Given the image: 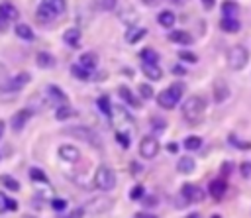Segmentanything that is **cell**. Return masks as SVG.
I'll return each instance as SVG.
<instances>
[{"mask_svg":"<svg viewBox=\"0 0 251 218\" xmlns=\"http://www.w3.org/2000/svg\"><path fill=\"white\" fill-rule=\"evenodd\" d=\"M145 33H147L145 27H135V26H131V27L126 31V41H127V43H137L139 39L145 37Z\"/></svg>","mask_w":251,"mask_h":218,"instance_id":"cell-20","label":"cell"},{"mask_svg":"<svg viewBox=\"0 0 251 218\" xmlns=\"http://www.w3.org/2000/svg\"><path fill=\"white\" fill-rule=\"evenodd\" d=\"M186 218H202V216H200V214H198V212H192V214H188V216H186Z\"/></svg>","mask_w":251,"mask_h":218,"instance_id":"cell-55","label":"cell"},{"mask_svg":"<svg viewBox=\"0 0 251 218\" xmlns=\"http://www.w3.org/2000/svg\"><path fill=\"white\" fill-rule=\"evenodd\" d=\"M35 18H37V22H41V24H49V22H53L55 18H57V14L49 8V6H45L43 2L37 6V10H35Z\"/></svg>","mask_w":251,"mask_h":218,"instance_id":"cell-13","label":"cell"},{"mask_svg":"<svg viewBox=\"0 0 251 218\" xmlns=\"http://www.w3.org/2000/svg\"><path fill=\"white\" fill-rule=\"evenodd\" d=\"M20 16V12H18V8L12 4V2H0V18H4V20H8V22H12V20H16Z\"/></svg>","mask_w":251,"mask_h":218,"instance_id":"cell-14","label":"cell"},{"mask_svg":"<svg viewBox=\"0 0 251 218\" xmlns=\"http://www.w3.org/2000/svg\"><path fill=\"white\" fill-rule=\"evenodd\" d=\"M78 63H80L84 69L94 71V69H96V63H98V55L92 53V51H86V53H82V55L78 57Z\"/></svg>","mask_w":251,"mask_h":218,"instance_id":"cell-19","label":"cell"},{"mask_svg":"<svg viewBox=\"0 0 251 218\" xmlns=\"http://www.w3.org/2000/svg\"><path fill=\"white\" fill-rule=\"evenodd\" d=\"M182 196L188 202H200V200H204V189H200L194 183H186V185H182Z\"/></svg>","mask_w":251,"mask_h":218,"instance_id":"cell-9","label":"cell"},{"mask_svg":"<svg viewBox=\"0 0 251 218\" xmlns=\"http://www.w3.org/2000/svg\"><path fill=\"white\" fill-rule=\"evenodd\" d=\"M182 90H184V86H182L180 82L171 84L169 88H165V90H161V92L157 94V104H159L161 108H175V106L178 104L180 96H182Z\"/></svg>","mask_w":251,"mask_h":218,"instance_id":"cell-2","label":"cell"},{"mask_svg":"<svg viewBox=\"0 0 251 218\" xmlns=\"http://www.w3.org/2000/svg\"><path fill=\"white\" fill-rule=\"evenodd\" d=\"M214 4H216V0H202V6H204L206 10H212Z\"/></svg>","mask_w":251,"mask_h":218,"instance_id":"cell-48","label":"cell"},{"mask_svg":"<svg viewBox=\"0 0 251 218\" xmlns=\"http://www.w3.org/2000/svg\"><path fill=\"white\" fill-rule=\"evenodd\" d=\"M204 112H206V100L198 94L188 96V100L182 104V116L190 124H200L204 118Z\"/></svg>","mask_w":251,"mask_h":218,"instance_id":"cell-1","label":"cell"},{"mask_svg":"<svg viewBox=\"0 0 251 218\" xmlns=\"http://www.w3.org/2000/svg\"><path fill=\"white\" fill-rule=\"evenodd\" d=\"M226 61L229 65V69L233 71H241L247 63H249V51L243 45H231L226 53Z\"/></svg>","mask_w":251,"mask_h":218,"instance_id":"cell-3","label":"cell"},{"mask_svg":"<svg viewBox=\"0 0 251 218\" xmlns=\"http://www.w3.org/2000/svg\"><path fill=\"white\" fill-rule=\"evenodd\" d=\"M63 41H65L67 45H71V47H76L78 41H80V31H78L76 27H69V29L63 33Z\"/></svg>","mask_w":251,"mask_h":218,"instance_id":"cell-24","label":"cell"},{"mask_svg":"<svg viewBox=\"0 0 251 218\" xmlns=\"http://www.w3.org/2000/svg\"><path fill=\"white\" fill-rule=\"evenodd\" d=\"M116 139H118V143H120L122 147H126V149L129 147V136H127V134L118 132V134H116Z\"/></svg>","mask_w":251,"mask_h":218,"instance_id":"cell-43","label":"cell"},{"mask_svg":"<svg viewBox=\"0 0 251 218\" xmlns=\"http://www.w3.org/2000/svg\"><path fill=\"white\" fill-rule=\"evenodd\" d=\"M59 157L67 163H76L80 159V151H78V147H75L71 143H65V145L59 147Z\"/></svg>","mask_w":251,"mask_h":218,"instance_id":"cell-10","label":"cell"},{"mask_svg":"<svg viewBox=\"0 0 251 218\" xmlns=\"http://www.w3.org/2000/svg\"><path fill=\"white\" fill-rule=\"evenodd\" d=\"M143 194H145V189H143L141 185H135V187L131 189V192H129V198H131V200H139V198H143Z\"/></svg>","mask_w":251,"mask_h":218,"instance_id":"cell-41","label":"cell"},{"mask_svg":"<svg viewBox=\"0 0 251 218\" xmlns=\"http://www.w3.org/2000/svg\"><path fill=\"white\" fill-rule=\"evenodd\" d=\"M220 27L226 31V33H235L239 29V22L235 18H229V16H224L220 20Z\"/></svg>","mask_w":251,"mask_h":218,"instance_id":"cell-23","label":"cell"},{"mask_svg":"<svg viewBox=\"0 0 251 218\" xmlns=\"http://www.w3.org/2000/svg\"><path fill=\"white\" fill-rule=\"evenodd\" d=\"M178 57H180L182 61H186V63H196V61H198V57H196L192 51H186V49L178 51Z\"/></svg>","mask_w":251,"mask_h":218,"instance_id":"cell-40","label":"cell"},{"mask_svg":"<svg viewBox=\"0 0 251 218\" xmlns=\"http://www.w3.org/2000/svg\"><path fill=\"white\" fill-rule=\"evenodd\" d=\"M171 2H175V4H182L184 0H171Z\"/></svg>","mask_w":251,"mask_h":218,"instance_id":"cell-56","label":"cell"},{"mask_svg":"<svg viewBox=\"0 0 251 218\" xmlns=\"http://www.w3.org/2000/svg\"><path fill=\"white\" fill-rule=\"evenodd\" d=\"M29 73H18L16 77H8L2 84H0V92H18L22 90L27 82H29Z\"/></svg>","mask_w":251,"mask_h":218,"instance_id":"cell-6","label":"cell"},{"mask_svg":"<svg viewBox=\"0 0 251 218\" xmlns=\"http://www.w3.org/2000/svg\"><path fill=\"white\" fill-rule=\"evenodd\" d=\"M241 175H243V177H249V175H251V163H249V161H245V163L241 165Z\"/></svg>","mask_w":251,"mask_h":218,"instance_id":"cell-45","label":"cell"},{"mask_svg":"<svg viewBox=\"0 0 251 218\" xmlns=\"http://www.w3.org/2000/svg\"><path fill=\"white\" fill-rule=\"evenodd\" d=\"M222 171H224V177H227V175H229V171H231V165H229V163H224Z\"/></svg>","mask_w":251,"mask_h":218,"instance_id":"cell-49","label":"cell"},{"mask_svg":"<svg viewBox=\"0 0 251 218\" xmlns=\"http://www.w3.org/2000/svg\"><path fill=\"white\" fill-rule=\"evenodd\" d=\"M202 145V139L198 137V136H188L186 139H184V147L188 149V151H194V149H198Z\"/></svg>","mask_w":251,"mask_h":218,"instance_id":"cell-37","label":"cell"},{"mask_svg":"<svg viewBox=\"0 0 251 218\" xmlns=\"http://www.w3.org/2000/svg\"><path fill=\"white\" fill-rule=\"evenodd\" d=\"M71 73H73V77L78 79V81H88V79H90V71L84 69L80 63H75V65L71 67Z\"/></svg>","mask_w":251,"mask_h":218,"instance_id":"cell-27","label":"cell"},{"mask_svg":"<svg viewBox=\"0 0 251 218\" xmlns=\"http://www.w3.org/2000/svg\"><path fill=\"white\" fill-rule=\"evenodd\" d=\"M141 61L157 63V61H159V57H157V53H155L153 49H143V51H141Z\"/></svg>","mask_w":251,"mask_h":218,"instance_id":"cell-39","label":"cell"},{"mask_svg":"<svg viewBox=\"0 0 251 218\" xmlns=\"http://www.w3.org/2000/svg\"><path fill=\"white\" fill-rule=\"evenodd\" d=\"M14 31H16V35H18L20 39H24V41H33V37H35V33L31 31V27H29L27 24H16Z\"/></svg>","mask_w":251,"mask_h":218,"instance_id":"cell-21","label":"cell"},{"mask_svg":"<svg viewBox=\"0 0 251 218\" xmlns=\"http://www.w3.org/2000/svg\"><path fill=\"white\" fill-rule=\"evenodd\" d=\"M29 179L31 181H35V183H43V185H47L49 183V179H47V175H45V171L43 169H39V167H29Z\"/></svg>","mask_w":251,"mask_h":218,"instance_id":"cell-29","label":"cell"},{"mask_svg":"<svg viewBox=\"0 0 251 218\" xmlns=\"http://www.w3.org/2000/svg\"><path fill=\"white\" fill-rule=\"evenodd\" d=\"M237 4L235 2H231V0H226L224 4H222V12H224V16H229V18H235V14H237Z\"/></svg>","mask_w":251,"mask_h":218,"instance_id":"cell-34","label":"cell"},{"mask_svg":"<svg viewBox=\"0 0 251 218\" xmlns=\"http://www.w3.org/2000/svg\"><path fill=\"white\" fill-rule=\"evenodd\" d=\"M0 185L4 187V189H8V191H20V181L18 179H14L12 175H0Z\"/></svg>","mask_w":251,"mask_h":218,"instance_id":"cell-26","label":"cell"},{"mask_svg":"<svg viewBox=\"0 0 251 218\" xmlns=\"http://www.w3.org/2000/svg\"><path fill=\"white\" fill-rule=\"evenodd\" d=\"M65 134H67V136H73V137H76V139H80V141H86V143H90V145L100 147V137H98V134H96L94 130H90L88 126H71V128L65 130Z\"/></svg>","mask_w":251,"mask_h":218,"instance_id":"cell-5","label":"cell"},{"mask_svg":"<svg viewBox=\"0 0 251 218\" xmlns=\"http://www.w3.org/2000/svg\"><path fill=\"white\" fill-rule=\"evenodd\" d=\"M33 116V110H29V108H22V110H18L14 116H12V120H10V128L14 130V132H22L24 130V126L27 124V120Z\"/></svg>","mask_w":251,"mask_h":218,"instance_id":"cell-8","label":"cell"},{"mask_svg":"<svg viewBox=\"0 0 251 218\" xmlns=\"http://www.w3.org/2000/svg\"><path fill=\"white\" fill-rule=\"evenodd\" d=\"M16 212L18 210V200L16 198H10L4 191H0V212Z\"/></svg>","mask_w":251,"mask_h":218,"instance_id":"cell-17","label":"cell"},{"mask_svg":"<svg viewBox=\"0 0 251 218\" xmlns=\"http://www.w3.org/2000/svg\"><path fill=\"white\" fill-rule=\"evenodd\" d=\"M45 6H49L57 16L65 12V0H41Z\"/></svg>","mask_w":251,"mask_h":218,"instance_id":"cell-33","label":"cell"},{"mask_svg":"<svg viewBox=\"0 0 251 218\" xmlns=\"http://www.w3.org/2000/svg\"><path fill=\"white\" fill-rule=\"evenodd\" d=\"M155 196H149V198H145V206H155Z\"/></svg>","mask_w":251,"mask_h":218,"instance_id":"cell-51","label":"cell"},{"mask_svg":"<svg viewBox=\"0 0 251 218\" xmlns=\"http://www.w3.org/2000/svg\"><path fill=\"white\" fill-rule=\"evenodd\" d=\"M229 139H231V145H237L239 149H249V147H251V143H243L241 139H237V137H233V136H229Z\"/></svg>","mask_w":251,"mask_h":218,"instance_id":"cell-44","label":"cell"},{"mask_svg":"<svg viewBox=\"0 0 251 218\" xmlns=\"http://www.w3.org/2000/svg\"><path fill=\"white\" fill-rule=\"evenodd\" d=\"M94 187L100 191H110L116 187V173L108 165H100L94 173Z\"/></svg>","mask_w":251,"mask_h":218,"instance_id":"cell-4","label":"cell"},{"mask_svg":"<svg viewBox=\"0 0 251 218\" xmlns=\"http://www.w3.org/2000/svg\"><path fill=\"white\" fill-rule=\"evenodd\" d=\"M8 24H10L8 20H4V18H0V31H4V29L8 27Z\"/></svg>","mask_w":251,"mask_h":218,"instance_id":"cell-52","label":"cell"},{"mask_svg":"<svg viewBox=\"0 0 251 218\" xmlns=\"http://www.w3.org/2000/svg\"><path fill=\"white\" fill-rule=\"evenodd\" d=\"M82 214H84V210H82V208H76V210H73V212H71L67 218H80Z\"/></svg>","mask_w":251,"mask_h":218,"instance_id":"cell-47","label":"cell"},{"mask_svg":"<svg viewBox=\"0 0 251 218\" xmlns=\"http://www.w3.org/2000/svg\"><path fill=\"white\" fill-rule=\"evenodd\" d=\"M73 114H75L73 108L67 106V104H61V106L55 110V118H57V120H67V118H71Z\"/></svg>","mask_w":251,"mask_h":218,"instance_id":"cell-35","label":"cell"},{"mask_svg":"<svg viewBox=\"0 0 251 218\" xmlns=\"http://www.w3.org/2000/svg\"><path fill=\"white\" fill-rule=\"evenodd\" d=\"M0 137H2V126H0Z\"/></svg>","mask_w":251,"mask_h":218,"instance_id":"cell-58","label":"cell"},{"mask_svg":"<svg viewBox=\"0 0 251 218\" xmlns=\"http://www.w3.org/2000/svg\"><path fill=\"white\" fill-rule=\"evenodd\" d=\"M112 116H114V120H116V124L118 126H131L133 124V118L129 116V112H126L124 108H114L112 110Z\"/></svg>","mask_w":251,"mask_h":218,"instance_id":"cell-15","label":"cell"},{"mask_svg":"<svg viewBox=\"0 0 251 218\" xmlns=\"http://www.w3.org/2000/svg\"><path fill=\"white\" fill-rule=\"evenodd\" d=\"M47 94H49L51 100H55V102H59V104H65V102H67V94H65L59 86H55V84H49V86H47Z\"/></svg>","mask_w":251,"mask_h":218,"instance_id":"cell-25","label":"cell"},{"mask_svg":"<svg viewBox=\"0 0 251 218\" xmlns=\"http://www.w3.org/2000/svg\"><path fill=\"white\" fill-rule=\"evenodd\" d=\"M141 71H143V75H145L147 79H151V81H161V79H163V71H161V67H159L157 63L141 61Z\"/></svg>","mask_w":251,"mask_h":218,"instance_id":"cell-11","label":"cell"},{"mask_svg":"<svg viewBox=\"0 0 251 218\" xmlns=\"http://www.w3.org/2000/svg\"><path fill=\"white\" fill-rule=\"evenodd\" d=\"M118 92H120V98H122V100H126L127 104H131V106H135V104H137V100L133 98V94H131V90H129L127 86H120V88H118Z\"/></svg>","mask_w":251,"mask_h":218,"instance_id":"cell-36","label":"cell"},{"mask_svg":"<svg viewBox=\"0 0 251 218\" xmlns=\"http://www.w3.org/2000/svg\"><path fill=\"white\" fill-rule=\"evenodd\" d=\"M227 96H229V88H227V84H226L222 79L216 81V82H214V100H216V102H224Z\"/></svg>","mask_w":251,"mask_h":218,"instance_id":"cell-16","label":"cell"},{"mask_svg":"<svg viewBox=\"0 0 251 218\" xmlns=\"http://www.w3.org/2000/svg\"><path fill=\"white\" fill-rule=\"evenodd\" d=\"M35 61H37V65H39L41 69H51V67H55V57H53L51 53H47V51H39V53L35 55Z\"/></svg>","mask_w":251,"mask_h":218,"instance_id":"cell-22","label":"cell"},{"mask_svg":"<svg viewBox=\"0 0 251 218\" xmlns=\"http://www.w3.org/2000/svg\"><path fill=\"white\" fill-rule=\"evenodd\" d=\"M171 41H175V43H180V45H188L190 41H192V37L188 35V31H184V29H173V31H169V35H167Z\"/></svg>","mask_w":251,"mask_h":218,"instance_id":"cell-18","label":"cell"},{"mask_svg":"<svg viewBox=\"0 0 251 218\" xmlns=\"http://www.w3.org/2000/svg\"><path fill=\"white\" fill-rule=\"evenodd\" d=\"M137 90H139V94H141V98L143 100H149V98H153V88H151V84H147V82H141L139 86H137Z\"/></svg>","mask_w":251,"mask_h":218,"instance_id":"cell-38","label":"cell"},{"mask_svg":"<svg viewBox=\"0 0 251 218\" xmlns=\"http://www.w3.org/2000/svg\"><path fill=\"white\" fill-rule=\"evenodd\" d=\"M6 79H8V71H6V67L0 63V84H2Z\"/></svg>","mask_w":251,"mask_h":218,"instance_id":"cell-46","label":"cell"},{"mask_svg":"<svg viewBox=\"0 0 251 218\" xmlns=\"http://www.w3.org/2000/svg\"><path fill=\"white\" fill-rule=\"evenodd\" d=\"M143 4H147V6H155V4H159L161 0H141Z\"/></svg>","mask_w":251,"mask_h":218,"instance_id":"cell-54","label":"cell"},{"mask_svg":"<svg viewBox=\"0 0 251 218\" xmlns=\"http://www.w3.org/2000/svg\"><path fill=\"white\" fill-rule=\"evenodd\" d=\"M159 151V141L155 136H145L141 141H139V155L145 157V159H153Z\"/></svg>","mask_w":251,"mask_h":218,"instance_id":"cell-7","label":"cell"},{"mask_svg":"<svg viewBox=\"0 0 251 218\" xmlns=\"http://www.w3.org/2000/svg\"><path fill=\"white\" fill-rule=\"evenodd\" d=\"M51 208L57 210V212H63V210L67 208V200H65V198H53V200H51Z\"/></svg>","mask_w":251,"mask_h":218,"instance_id":"cell-42","label":"cell"},{"mask_svg":"<svg viewBox=\"0 0 251 218\" xmlns=\"http://www.w3.org/2000/svg\"><path fill=\"white\" fill-rule=\"evenodd\" d=\"M135 218H157V216L147 214V212H137V214H135Z\"/></svg>","mask_w":251,"mask_h":218,"instance_id":"cell-50","label":"cell"},{"mask_svg":"<svg viewBox=\"0 0 251 218\" xmlns=\"http://www.w3.org/2000/svg\"><path fill=\"white\" fill-rule=\"evenodd\" d=\"M167 149H169L171 153H175V151L178 149V145H176V143H169V145H167Z\"/></svg>","mask_w":251,"mask_h":218,"instance_id":"cell-53","label":"cell"},{"mask_svg":"<svg viewBox=\"0 0 251 218\" xmlns=\"http://www.w3.org/2000/svg\"><path fill=\"white\" fill-rule=\"evenodd\" d=\"M226 191H227V183H226L224 179H216V181H212V183H210V187H208L210 196H212V198H216V200L224 198Z\"/></svg>","mask_w":251,"mask_h":218,"instance_id":"cell-12","label":"cell"},{"mask_svg":"<svg viewBox=\"0 0 251 218\" xmlns=\"http://www.w3.org/2000/svg\"><path fill=\"white\" fill-rule=\"evenodd\" d=\"M116 4H118V0H94L92 2V6L100 12H110V10L116 8Z\"/></svg>","mask_w":251,"mask_h":218,"instance_id":"cell-31","label":"cell"},{"mask_svg":"<svg viewBox=\"0 0 251 218\" xmlns=\"http://www.w3.org/2000/svg\"><path fill=\"white\" fill-rule=\"evenodd\" d=\"M194 159L192 157H180L178 159V163H176V169H178V173H190V171H194Z\"/></svg>","mask_w":251,"mask_h":218,"instance_id":"cell-28","label":"cell"},{"mask_svg":"<svg viewBox=\"0 0 251 218\" xmlns=\"http://www.w3.org/2000/svg\"><path fill=\"white\" fill-rule=\"evenodd\" d=\"M212 218H222V216H218V214H214V216H212Z\"/></svg>","mask_w":251,"mask_h":218,"instance_id":"cell-57","label":"cell"},{"mask_svg":"<svg viewBox=\"0 0 251 218\" xmlns=\"http://www.w3.org/2000/svg\"><path fill=\"white\" fill-rule=\"evenodd\" d=\"M157 22H159L163 27H173V24H175V14L169 12V10H163V12L157 16Z\"/></svg>","mask_w":251,"mask_h":218,"instance_id":"cell-30","label":"cell"},{"mask_svg":"<svg viewBox=\"0 0 251 218\" xmlns=\"http://www.w3.org/2000/svg\"><path fill=\"white\" fill-rule=\"evenodd\" d=\"M96 104H98V108H100V112L102 114H106V116H112V104H110V98L108 96H100L98 100H96Z\"/></svg>","mask_w":251,"mask_h":218,"instance_id":"cell-32","label":"cell"}]
</instances>
